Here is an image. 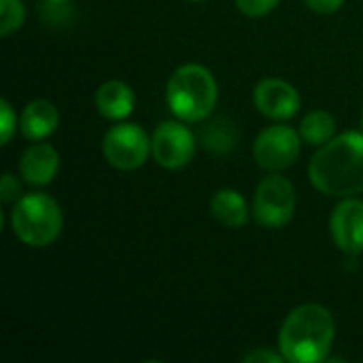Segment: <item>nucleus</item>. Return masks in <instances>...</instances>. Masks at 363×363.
I'll list each match as a JSON object with an SVG mask.
<instances>
[{
    "label": "nucleus",
    "instance_id": "obj_1",
    "mask_svg": "<svg viewBox=\"0 0 363 363\" xmlns=\"http://www.w3.org/2000/svg\"><path fill=\"white\" fill-rule=\"evenodd\" d=\"M313 187L330 198L363 194V132H342L319 147L308 164Z\"/></svg>",
    "mask_w": 363,
    "mask_h": 363
},
{
    "label": "nucleus",
    "instance_id": "obj_4",
    "mask_svg": "<svg viewBox=\"0 0 363 363\" xmlns=\"http://www.w3.org/2000/svg\"><path fill=\"white\" fill-rule=\"evenodd\" d=\"M9 223L19 242L30 249H45L60 238L64 215L60 204L51 196L34 191L21 196L13 204Z\"/></svg>",
    "mask_w": 363,
    "mask_h": 363
},
{
    "label": "nucleus",
    "instance_id": "obj_5",
    "mask_svg": "<svg viewBox=\"0 0 363 363\" xmlns=\"http://www.w3.org/2000/svg\"><path fill=\"white\" fill-rule=\"evenodd\" d=\"M296 187L281 172L264 177L253 196V217L266 230L285 228L296 215Z\"/></svg>",
    "mask_w": 363,
    "mask_h": 363
},
{
    "label": "nucleus",
    "instance_id": "obj_24",
    "mask_svg": "<svg viewBox=\"0 0 363 363\" xmlns=\"http://www.w3.org/2000/svg\"><path fill=\"white\" fill-rule=\"evenodd\" d=\"M189 2H204V0H189Z\"/></svg>",
    "mask_w": 363,
    "mask_h": 363
},
{
    "label": "nucleus",
    "instance_id": "obj_2",
    "mask_svg": "<svg viewBox=\"0 0 363 363\" xmlns=\"http://www.w3.org/2000/svg\"><path fill=\"white\" fill-rule=\"evenodd\" d=\"M336 338L332 313L321 304L294 308L279 330V351L291 363L328 362Z\"/></svg>",
    "mask_w": 363,
    "mask_h": 363
},
{
    "label": "nucleus",
    "instance_id": "obj_3",
    "mask_svg": "<svg viewBox=\"0 0 363 363\" xmlns=\"http://www.w3.org/2000/svg\"><path fill=\"white\" fill-rule=\"evenodd\" d=\"M219 89L213 72L202 64L179 66L166 83V104L185 123H202L217 106Z\"/></svg>",
    "mask_w": 363,
    "mask_h": 363
},
{
    "label": "nucleus",
    "instance_id": "obj_13",
    "mask_svg": "<svg viewBox=\"0 0 363 363\" xmlns=\"http://www.w3.org/2000/svg\"><path fill=\"white\" fill-rule=\"evenodd\" d=\"M60 125V113L49 100H32L19 115V130L26 140L38 143L49 138Z\"/></svg>",
    "mask_w": 363,
    "mask_h": 363
},
{
    "label": "nucleus",
    "instance_id": "obj_14",
    "mask_svg": "<svg viewBox=\"0 0 363 363\" xmlns=\"http://www.w3.org/2000/svg\"><path fill=\"white\" fill-rule=\"evenodd\" d=\"M211 213L221 225H225L230 230H240L249 223V215L253 211L249 208V204L240 191L223 187V189L215 191V196L211 198Z\"/></svg>",
    "mask_w": 363,
    "mask_h": 363
},
{
    "label": "nucleus",
    "instance_id": "obj_10",
    "mask_svg": "<svg viewBox=\"0 0 363 363\" xmlns=\"http://www.w3.org/2000/svg\"><path fill=\"white\" fill-rule=\"evenodd\" d=\"M332 240L349 257L363 253V200L351 196L340 198L330 217Z\"/></svg>",
    "mask_w": 363,
    "mask_h": 363
},
{
    "label": "nucleus",
    "instance_id": "obj_17",
    "mask_svg": "<svg viewBox=\"0 0 363 363\" xmlns=\"http://www.w3.org/2000/svg\"><path fill=\"white\" fill-rule=\"evenodd\" d=\"M26 21L23 0H0V34L11 36L21 30Z\"/></svg>",
    "mask_w": 363,
    "mask_h": 363
},
{
    "label": "nucleus",
    "instance_id": "obj_12",
    "mask_svg": "<svg viewBox=\"0 0 363 363\" xmlns=\"http://www.w3.org/2000/svg\"><path fill=\"white\" fill-rule=\"evenodd\" d=\"M96 111L108 119V121H123L132 115L134 104H136V96L132 91V87L119 79H111L106 83H102L96 91Z\"/></svg>",
    "mask_w": 363,
    "mask_h": 363
},
{
    "label": "nucleus",
    "instance_id": "obj_15",
    "mask_svg": "<svg viewBox=\"0 0 363 363\" xmlns=\"http://www.w3.org/2000/svg\"><path fill=\"white\" fill-rule=\"evenodd\" d=\"M202 123L204 125L200 128L198 136H200L202 147L208 153L225 155V153H230L236 147L240 134H238L236 123L232 119H228V117H213V119H204Z\"/></svg>",
    "mask_w": 363,
    "mask_h": 363
},
{
    "label": "nucleus",
    "instance_id": "obj_19",
    "mask_svg": "<svg viewBox=\"0 0 363 363\" xmlns=\"http://www.w3.org/2000/svg\"><path fill=\"white\" fill-rule=\"evenodd\" d=\"M281 0H234L236 9L247 17H264L279 6Z\"/></svg>",
    "mask_w": 363,
    "mask_h": 363
},
{
    "label": "nucleus",
    "instance_id": "obj_21",
    "mask_svg": "<svg viewBox=\"0 0 363 363\" xmlns=\"http://www.w3.org/2000/svg\"><path fill=\"white\" fill-rule=\"evenodd\" d=\"M242 362L245 363H283L287 362L285 357H283V353L279 351H272V349H257V351H251V353H247L245 357H242Z\"/></svg>",
    "mask_w": 363,
    "mask_h": 363
},
{
    "label": "nucleus",
    "instance_id": "obj_20",
    "mask_svg": "<svg viewBox=\"0 0 363 363\" xmlns=\"http://www.w3.org/2000/svg\"><path fill=\"white\" fill-rule=\"evenodd\" d=\"M21 198V187L17 183V179L11 172L2 174V183H0V202L2 204H15Z\"/></svg>",
    "mask_w": 363,
    "mask_h": 363
},
{
    "label": "nucleus",
    "instance_id": "obj_8",
    "mask_svg": "<svg viewBox=\"0 0 363 363\" xmlns=\"http://www.w3.org/2000/svg\"><path fill=\"white\" fill-rule=\"evenodd\" d=\"M196 134L185 121H162L151 136V155L157 166L166 170L185 168L196 155Z\"/></svg>",
    "mask_w": 363,
    "mask_h": 363
},
{
    "label": "nucleus",
    "instance_id": "obj_23",
    "mask_svg": "<svg viewBox=\"0 0 363 363\" xmlns=\"http://www.w3.org/2000/svg\"><path fill=\"white\" fill-rule=\"evenodd\" d=\"M66 2H68V0H43V4H45V6H49V9H60V6H66Z\"/></svg>",
    "mask_w": 363,
    "mask_h": 363
},
{
    "label": "nucleus",
    "instance_id": "obj_18",
    "mask_svg": "<svg viewBox=\"0 0 363 363\" xmlns=\"http://www.w3.org/2000/svg\"><path fill=\"white\" fill-rule=\"evenodd\" d=\"M17 115L11 106L9 100H0V145L6 147L13 138V134L17 132Z\"/></svg>",
    "mask_w": 363,
    "mask_h": 363
},
{
    "label": "nucleus",
    "instance_id": "obj_16",
    "mask_svg": "<svg viewBox=\"0 0 363 363\" xmlns=\"http://www.w3.org/2000/svg\"><path fill=\"white\" fill-rule=\"evenodd\" d=\"M302 140L311 147H323L325 143H330L336 136V119L332 113L317 108L306 113V117L300 121L298 128Z\"/></svg>",
    "mask_w": 363,
    "mask_h": 363
},
{
    "label": "nucleus",
    "instance_id": "obj_6",
    "mask_svg": "<svg viewBox=\"0 0 363 363\" xmlns=\"http://www.w3.org/2000/svg\"><path fill=\"white\" fill-rule=\"evenodd\" d=\"M104 160L121 172L138 170L151 157V138L138 123L117 121L102 140Z\"/></svg>",
    "mask_w": 363,
    "mask_h": 363
},
{
    "label": "nucleus",
    "instance_id": "obj_11",
    "mask_svg": "<svg viewBox=\"0 0 363 363\" xmlns=\"http://www.w3.org/2000/svg\"><path fill=\"white\" fill-rule=\"evenodd\" d=\"M60 170V155L49 143H32L19 160V177L32 187L49 185Z\"/></svg>",
    "mask_w": 363,
    "mask_h": 363
},
{
    "label": "nucleus",
    "instance_id": "obj_7",
    "mask_svg": "<svg viewBox=\"0 0 363 363\" xmlns=\"http://www.w3.org/2000/svg\"><path fill=\"white\" fill-rule=\"evenodd\" d=\"M302 145L298 130L283 123L268 125L253 143V160L266 172H283L300 160Z\"/></svg>",
    "mask_w": 363,
    "mask_h": 363
},
{
    "label": "nucleus",
    "instance_id": "obj_22",
    "mask_svg": "<svg viewBox=\"0 0 363 363\" xmlns=\"http://www.w3.org/2000/svg\"><path fill=\"white\" fill-rule=\"evenodd\" d=\"M304 4L319 15H332L342 9L345 0H304Z\"/></svg>",
    "mask_w": 363,
    "mask_h": 363
},
{
    "label": "nucleus",
    "instance_id": "obj_9",
    "mask_svg": "<svg viewBox=\"0 0 363 363\" xmlns=\"http://www.w3.org/2000/svg\"><path fill=\"white\" fill-rule=\"evenodd\" d=\"M253 104L264 117L272 121H287L298 115L302 106V98L300 91L289 81L279 77H268L255 85Z\"/></svg>",
    "mask_w": 363,
    "mask_h": 363
},
{
    "label": "nucleus",
    "instance_id": "obj_25",
    "mask_svg": "<svg viewBox=\"0 0 363 363\" xmlns=\"http://www.w3.org/2000/svg\"><path fill=\"white\" fill-rule=\"evenodd\" d=\"M362 132H363V113H362Z\"/></svg>",
    "mask_w": 363,
    "mask_h": 363
}]
</instances>
